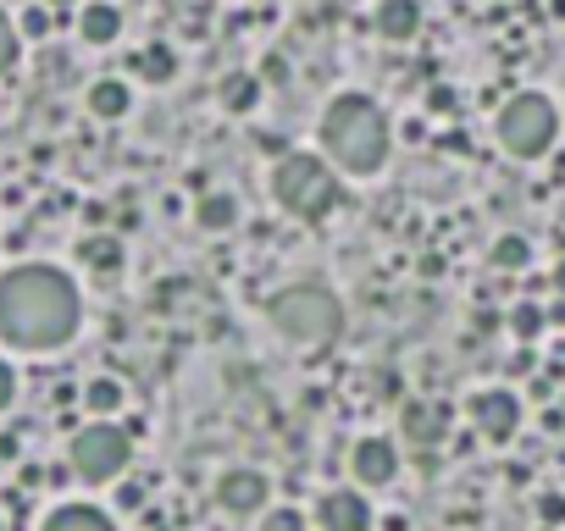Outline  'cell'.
<instances>
[{
	"label": "cell",
	"instance_id": "cell-1",
	"mask_svg": "<svg viewBox=\"0 0 565 531\" xmlns=\"http://www.w3.org/2000/svg\"><path fill=\"white\" fill-rule=\"evenodd\" d=\"M78 332V288L56 266H12L0 277V338L17 349H61Z\"/></svg>",
	"mask_w": 565,
	"mask_h": 531
},
{
	"label": "cell",
	"instance_id": "cell-2",
	"mask_svg": "<svg viewBox=\"0 0 565 531\" xmlns=\"http://www.w3.org/2000/svg\"><path fill=\"white\" fill-rule=\"evenodd\" d=\"M388 144H394V133H388V117H383V106H377L372 95H338L333 106H327L322 150H327V161H333L338 172H349V177L383 172Z\"/></svg>",
	"mask_w": 565,
	"mask_h": 531
},
{
	"label": "cell",
	"instance_id": "cell-3",
	"mask_svg": "<svg viewBox=\"0 0 565 531\" xmlns=\"http://www.w3.org/2000/svg\"><path fill=\"white\" fill-rule=\"evenodd\" d=\"M272 194H277V205H283L289 216H300V222H327V216H333V205L344 200L333 166L316 161V155H305V150H289L283 161H277Z\"/></svg>",
	"mask_w": 565,
	"mask_h": 531
},
{
	"label": "cell",
	"instance_id": "cell-4",
	"mask_svg": "<svg viewBox=\"0 0 565 531\" xmlns=\"http://www.w3.org/2000/svg\"><path fill=\"white\" fill-rule=\"evenodd\" d=\"M266 316H272L277 332H289L305 349L333 343L338 327H344V310H338V299L327 288H283V294L266 299Z\"/></svg>",
	"mask_w": 565,
	"mask_h": 531
},
{
	"label": "cell",
	"instance_id": "cell-5",
	"mask_svg": "<svg viewBox=\"0 0 565 531\" xmlns=\"http://www.w3.org/2000/svg\"><path fill=\"white\" fill-rule=\"evenodd\" d=\"M554 133H560V117H554L549 95H538V89L505 100V111H499V144L516 161H543L554 150Z\"/></svg>",
	"mask_w": 565,
	"mask_h": 531
},
{
	"label": "cell",
	"instance_id": "cell-6",
	"mask_svg": "<svg viewBox=\"0 0 565 531\" xmlns=\"http://www.w3.org/2000/svg\"><path fill=\"white\" fill-rule=\"evenodd\" d=\"M128 460H133V437L111 421H95L73 437V471L84 482H111V476L128 471Z\"/></svg>",
	"mask_w": 565,
	"mask_h": 531
},
{
	"label": "cell",
	"instance_id": "cell-7",
	"mask_svg": "<svg viewBox=\"0 0 565 531\" xmlns=\"http://www.w3.org/2000/svg\"><path fill=\"white\" fill-rule=\"evenodd\" d=\"M471 426H477L488 443H510V437H516V426H521V399L510 388L477 393V399H471Z\"/></svg>",
	"mask_w": 565,
	"mask_h": 531
},
{
	"label": "cell",
	"instance_id": "cell-8",
	"mask_svg": "<svg viewBox=\"0 0 565 531\" xmlns=\"http://www.w3.org/2000/svg\"><path fill=\"white\" fill-rule=\"evenodd\" d=\"M349 471L361 487H388L399 476V449L388 437H361L355 449H349Z\"/></svg>",
	"mask_w": 565,
	"mask_h": 531
},
{
	"label": "cell",
	"instance_id": "cell-9",
	"mask_svg": "<svg viewBox=\"0 0 565 531\" xmlns=\"http://www.w3.org/2000/svg\"><path fill=\"white\" fill-rule=\"evenodd\" d=\"M399 432H405V443H416V449H438L449 437V410L438 399H410L405 410H399Z\"/></svg>",
	"mask_w": 565,
	"mask_h": 531
},
{
	"label": "cell",
	"instance_id": "cell-10",
	"mask_svg": "<svg viewBox=\"0 0 565 531\" xmlns=\"http://www.w3.org/2000/svg\"><path fill=\"white\" fill-rule=\"evenodd\" d=\"M266 493H272V487H266L261 471H228L217 482V504L228 509V515H255V509L266 504Z\"/></svg>",
	"mask_w": 565,
	"mask_h": 531
},
{
	"label": "cell",
	"instance_id": "cell-11",
	"mask_svg": "<svg viewBox=\"0 0 565 531\" xmlns=\"http://www.w3.org/2000/svg\"><path fill=\"white\" fill-rule=\"evenodd\" d=\"M322 531H372V504H366V493H349V487L327 493L322 498Z\"/></svg>",
	"mask_w": 565,
	"mask_h": 531
},
{
	"label": "cell",
	"instance_id": "cell-12",
	"mask_svg": "<svg viewBox=\"0 0 565 531\" xmlns=\"http://www.w3.org/2000/svg\"><path fill=\"white\" fill-rule=\"evenodd\" d=\"M416 28H421V6L416 0H383L377 6V34L383 39H416Z\"/></svg>",
	"mask_w": 565,
	"mask_h": 531
},
{
	"label": "cell",
	"instance_id": "cell-13",
	"mask_svg": "<svg viewBox=\"0 0 565 531\" xmlns=\"http://www.w3.org/2000/svg\"><path fill=\"white\" fill-rule=\"evenodd\" d=\"M78 34H84L89 45H111V39L122 34V12L111 6V0H95V6L78 12Z\"/></svg>",
	"mask_w": 565,
	"mask_h": 531
},
{
	"label": "cell",
	"instance_id": "cell-14",
	"mask_svg": "<svg viewBox=\"0 0 565 531\" xmlns=\"http://www.w3.org/2000/svg\"><path fill=\"white\" fill-rule=\"evenodd\" d=\"M128 106H133V95H128V83H122V78H100V83H89V111H95L100 122L128 117Z\"/></svg>",
	"mask_w": 565,
	"mask_h": 531
},
{
	"label": "cell",
	"instance_id": "cell-15",
	"mask_svg": "<svg viewBox=\"0 0 565 531\" xmlns=\"http://www.w3.org/2000/svg\"><path fill=\"white\" fill-rule=\"evenodd\" d=\"M222 106H228L233 117H250V111L261 106V78H255V72H228V78H222Z\"/></svg>",
	"mask_w": 565,
	"mask_h": 531
},
{
	"label": "cell",
	"instance_id": "cell-16",
	"mask_svg": "<svg viewBox=\"0 0 565 531\" xmlns=\"http://www.w3.org/2000/svg\"><path fill=\"white\" fill-rule=\"evenodd\" d=\"M194 222H200L205 233H228V227H239V200H233V194H205V200L194 205Z\"/></svg>",
	"mask_w": 565,
	"mask_h": 531
},
{
	"label": "cell",
	"instance_id": "cell-17",
	"mask_svg": "<svg viewBox=\"0 0 565 531\" xmlns=\"http://www.w3.org/2000/svg\"><path fill=\"white\" fill-rule=\"evenodd\" d=\"M78 260H84L95 277H117L122 272V244L117 238H84V244H78Z\"/></svg>",
	"mask_w": 565,
	"mask_h": 531
},
{
	"label": "cell",
	"instance_id": "cell-18",
	"mask_svg": "<svg viewBox=\"0 0 565 531\" xmlns=\"http://www.w3.org/2000/svg\"><path fill=\"white\" fill-rule=\"evenodd\" d=\"M45 531H117V526L89 504H67V509H56V515L45 520Z\"/></svg>",
	"mask_w": 565,
	"mask_h": 531
},
{
	"label": "cell",
	"instance_id": "cell-19",
	"mask_svg": "<svg viewBox=\"0 0 565 531\" xmlns=\"http://www.w3.org/2000/svg\"><path fill=\"white\" fill-rule=\"evenodd\" d=\"M133 72H139V78H150V83H167L172 72H178V56H172L167 45H145L139 56H133Z\"/></svg>",
	"mask_w": 565,
	"mask_h": 531
},
{
	"label": "cell",
	"instance_id": "cell-20",
	"mask_svg": "<svg viewBox=\"0 0 565 531\" xmlns=\"http://www.w3.org/2000/svg\"><path fill=\"white\" fill-rule=\"evenodd\" d=\"M122 404H128V393H122V382H111V377H95L84 388V410H95V415H117Z\"/></svg>",
	"mask_w": 565,
	"mask_h": 531
},
{
	"label": "cell",
	"instance_id": "cell-21",
	"mask_svg": "<svg viewBox=\"0 0 565 531\" xmlns=\"http://www.w3.org/2000/svg\"><path fill=\"white\" fill-rule=\"evenodd\" d=\"M543 327H549V310H543V305H527V299H521V305L510 310V332H516L521 343H538Z\"/></svg>",
	"mask_w": 565,
	"mask_h": 531
},
{
	"label": "cell",
	"instance_id": "cell-22",
	"mask_svg": "<svg viewBox=\"0 0 565 531\" xmlns=\"http://www.w3.org/2000/svg\"><path fill=\"white\" fill-rule=\"evenodd\" d=\"M527 260H532V244L521 233H505L499 244H493V266H499V272H521Z\"/></svg>",
	"mask_w": 565,
	"mask_h": 531
},
{
	"label": "cell",
	"instance_id": "cell-23",
	"mask_svg": "<svg viewBox=\"0 0 565 531\" xmlns=\"http://www.w3.org/2000/svg\"><path fill=\"white\" fill-rule=\"evenodd\" d=\"M427 111H433V117H455V111H460V95L449 89V83H433V89H427Z\"/></svg>",
	"mask_w": 565,
	"mask_h": 531
},
{
	"label": "cell",
	"instance_id": "cell-24",
	"mask_svg": "<svg viewBox=\"0 0 565 531\" xmlns=\"http://www.w3.org/2000/svg\"><path fill=\"white\" fill-rule=\"evenodd\" d=\"M261 531H305V515L300 509H272V515L261 520Z\"/></svg>",
	"mask_w": 565,
	"mask_h": 531
},
{
	"label": "cell",
	"instance_id": "cell-25",
	"mask_svg": "<svg viewBox=\"0 0 565 531\" xmlns=\"http://www.w3.org/2000/svg\"><path fill=\"white\" fill-rule=\"evenodd\" d=\"M50 23H56V17H50L45 6H28V12H23V34H28V39H45Z\"/></svg>",
	"mask_w": 565,
	"mask_h": 531
},
{
	"label": "cell",
	"instance_id": "cell-26",
	"mask_svg": "<svg viewBox=\"0 0 565 531\" xmlns=\"http://www.w3.org/2000/svg\"><path fill=\"white\" fill-rule=\"evenodd\" d=\"M12 61H17V28L6 23V12H0V72L12 67Z\"/></svg>",
	"mask_w": 565,
	"mask_h": 531
},
{
	"label": "cell",
	"instance_id": "cell-27",
	"mask_svg": "<svg viewBox=\"0 0 565 531\" xmlns=\"http://www.w3.org/2000/svg\"><path fill=\"white\" fill-rule=\"evenodd\" d=\"M538 515L549 520V526H560V520H565V493H543L538 498Z\"/></svg>",
	"mask_w": 565,
	"mask_h": 531
},
{
	"label": "cell",
	"instance_id": "cell-28",
	"mask_svg": "<svg viewBox=\"0 0 565 531\" xmlns=\"http://www.w3.org/2000/svg\"><path fill=\"white\" fill-rule=\"evenodd\" d=\"M255 150H266V155H277V161H283V155H289V139H283V133H261V139H255Z\"/></svg>",
	"mask_w": 565,
	"mask_h": 531
},
{
	"label": "cell",
	"instance_id": "cell-29",
	"mask_svg": "<svg viewBox=\"0 0 565 531\" xmlns=\"http://www.w3.org/2000/svg\"><path fill=\"white\" fill-rule=\"evenodd\" d=\"M12 393H17V377H12V366H6V360H0V410H6V404H12Z\"/></svg>",
	"mask_w": 565,
	"mask_h": 531
},
{
	"label": "cell",
	"instance_id": "cell-30",
	"mask_svg": "<svg viewBox=\"0 0 565 531\" xmlns=\"http://www.w3.org/2000/svg\"><path fill=\"white\" fill-rule=\"evenodd\" d=\"M117 504H122V509H145V487H133V482H128V487L117 493Z\"/></svg>",
	"mask_w": 565,
	"mask_h": 531
},
{
	"label": "cell",
	"instance_id": "cell-31",
	"mask_svg": "<svg viewBox=\"0 0 565 531\" xmlns=\"http://www.w3.org/2000/svg\"><path fill=\"white\" fill-rule=\"evenodd\" d=\"M549 327H565V294H560V299H554V305H549Z\"/></svg>",
	"mask_w": 565,
	"mask_h": 531
},
{
	"label": "cell",
	"instance_id": "cell-32",
	"mask_svg": "<svg viewBox=\"0 0 565 531\" xmlns=\"http://www.w3.org/2000/svg\"><path fill=\"white\" fill-rule=\"evenodd\" d=\"M0 460H17V437H0Z\"/></svg>",
	"mask_w": 565,
	"mask_h": 531
},
{
	"label": "cell",
	"instance_id": "cell-33",
	"mask_svg": "<svg viewBox=\"0 0 565 531\" xmlns=\"http://www.w3.org/2000/svg\"><path fill=\"white\" fill-rule=\"evenodd\" d=\"M383 531H410V520H405V515H388V520H383Z\"/></svg>",
	"mask_w": 565,
	"mask_h": 531
},
{
	"label": "cell",
	"instance_id": "cell-34",
	"mask_svg": "<svg viewBox=\"0 0 565 531\" xmlns=\"http://www.w3.org/2000/svg\"><path fill=\"white\" fill-rule=\"evenodd\" d=\"M554 294H565V260L554 266Z\"/></svg>",
	"mask_w": 565,
	"mask_h": 531
},
{
	"label": "cell",
	"instance_id": "cell-35",
	"mask_svg": "<svg viewBox=\"0 0 565 531\" xmlns=\"http://www.w3.org/2000/svg\"><path fill=\"white\" fill-rule=\"evenodd\" d=\"M45 6H78V0H45Z\"/></svg>",
	"mask_w": 565,
	"mask_h": 531
}]
</instances>
